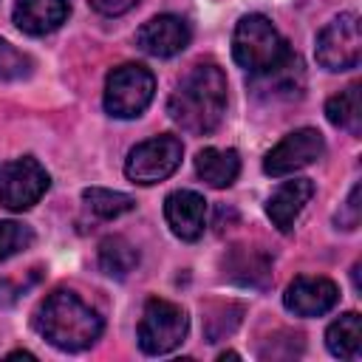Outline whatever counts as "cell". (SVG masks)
Instances as JSON below:
<instances>
[{
    "mask_svg": "<svg viewBox=\"0 0 362 362\" xmlns=\"http://www.w3.org/2000/svg\"><path fill=\"white\" fill-rule=\"evenodd\" d=\"M34 243V229L20 221H0V260L28 249Z\"/></svg>",
    "mask_w": 362,
    "mask_h": 362,
    "instance_id": "cell-23",
    "label": "cell"
},
{
    "mask_svg": "<svg viewBox=\"0 0 362 362\" xmlns=\"http://www.w3.org/2000/svg\"><path fill=\"white\" fill-rule=\"evenodd\" d=\"M325 153V141L322 133L314 127H300L286 133L263 158V173L272 178H283L291 175L303 167H311L317 158H322Z\"/></svg>",
    "mask_w": 362,
    "mask_h": 362,
    "instance_id": "cell-9",
    "label": "cell"
},
{
    "mask_svg": "<svg viewBox=\"0 0 362 362\" xmlns=\"http://www.w3.org/2000/svg\"><path fill=\"white\" fill-rule=\"evenodd\" d=\"M314 195V184L308 178H291L286 184H280L269 201H266V215L269 221L280 229V232H291L294 221L300 218V212L305 209V204Z\"/></svg>",
    "mask_w": 362,
    "mask_h": 362,
    "instance_id": "cell-15",
    "label": "cell"
},
{
    "mask_svg": "<svg viewBox=\"0 0 362 362\" xmlns=\"http://www.w3.org/2000/svg\"><path fill=\"white\" fill-rule=\"evenodd\" d=\"M325 345L339 359H359L362 356V320L356 311L342 314L325 331Z\"/></svg>",
    "mask_w": 362,
    "mask_h": 362,
    "instance_id": "cell-18",
    "label": "cell"
},
{
    "mask_svg": "<svg viewBox=\"0 0 362 362\" xmlns=\"http://www.w3.org/2000/svg\"><path fill=\"white\" fill-rule=\"evenodd\" d=\"M68 14H71L68 0H17L11 11L14 25L31 37L57 31L68 20Z\"/></svg>",
    "mask_w": 362,
    "mask_h": 362,
    "instance_id": "cell-14",
    "label": "cell"
},
{
    "mask_svg": "<svg viewBox=\"0 0 362 362\" xmlns=\"http://www.w3.org/2000/svg\"><path fill=\"white\" fill-rule=\"evenodd\" d=\"M240 317H243V308L235 305V303H218V305H212L206 311V317H204L206 342H218L226 334H232L240 325Z\"/></svg>",
    "mask_w": 362,
    "mask_h": 362,
    "instance_id": "cell-22",
    "label": "cell"
},
{
    "mask_svg": "<svg viewBox=\"0 0 362 362\" xmlns=\"http://www.w3.org/2000/svg\"><path fill=\"white\" fill-rule=\"evenodd\" d=\"M156 93V76L141 62H124L105 79V110L113 119H136L147 110Z\"/></svg>",
    "mask_w": 362,
    "mask_h": 362,
    "instance_id": "cell-4",
    "label": "cell"
},
{
    "mask_svg": "<svg viewBox=\"0 0 362 362\" xmlns=\"http://www.w3.org/2000/svg\"><path fill=\"white\" fill-rule=\"evenodd\" d=\"M82 201L88 204V209L99 218H119L124 212H130L136 206V201L127 192H116V189H105V187H88L82 189Z\"/></svg>",
    "mask_w": 362,
    "mask_h": 362,
    "instance_id": "cell-21",
    "label": "cell"
},
{
    "mask_svg": "<svg viewBox=\"0 0 362 362\" xmlns=\"http://www.w3.org/2000/svg\"><path fill=\"white\" fill-rule=\"evenodd\" d=\"M223 277L238 286L266 288L272 280V257L255 246H232L223 255Z\"/></svg>",
    "mask_w": 362,
    "mask_h": 362,
    "instance_id": "cell-13",
    "label": "cell"
},
{
    "mask_svg": "<svg viewBox=\"0 0 362 362\" xmlns=\"http://www.w3.org/2000/svg\"><path fill=\"white\" fill-rule=\"evenodd\" d=\"M37 334L59 351H85L102 337V317L68 288L51 291L34 311Z\"/></svg>",
    "mask_w": 362,
    "mask_h": 362,
    "instance_id": "cell-2",
    "label": "cell"
},
{
    "mask_svg": "<svg viewBox=\"0 0 362 362\" xmlns=\"http://www.w3.org/2000/svg\"><path fill=\"white\" fill-rule=\"evenodd\" d=\"M90 6L105 17H119V14L130 11L133 6H139V0H90Z\"/></svg>",
    "mask_w": 362,
    "mask_h": 362,
    "instance_id": "cell-26",
    "label": "cell"
},
{
    "mask_svg": "<svg viewBox=\"0 0 362 362\" xmlns=\"http://www.w3.org/2000/svg\"><path fill=\"white\" fill-rule=\"evenodd\" d=\"M325 116L334 127L348 130L351 136H359L362 130V102H359V85H348L345 90L334 93L325 102Z\"/></svg>",
    "mask_w": 362,
    "mask_h": 362,
    "instance_id": "cell-20",
    "label": "cell"
},
{
    "mask_svg": "<svg viewBox=\"0 0 362 362\" xmlns=\"http://www.w3.org/2000/svg\"><path fill=\"white\" fill-rule=\"evenodd\" d=\"M187 328H189V320H187V311L181 305H175L170 300H161V297H150L144 303L139 331H136L139 334V348L150 356L170 354L184 342Z\"/></svg>",
    "mask_w": 362,
    "mask_h": 362,
    "instance_id": "cell-5",
    "label": "cell"
},
{
    "mask_svg": "<svg viewBox=\"0 0 362 362\" xmlns=\"http://www.w3.org/2000/svg\"><path fill=\"white\" fill-rule=\"evenodd\" d=\"M232 57L243 71H249L252 76H260L277 68L280 62H286L291 57V48L283 40V34L272 25L269 17L243 14L232 34Z\"/></svg>",
    "mask_w": 362,
    "mask_h": 362,
    "instance_id": "cell-3",
    "label": "cell"
},
{
    "mask_svg": "<svg viewBox=\"0 0 362 362\" xmlns=\"http://www.w3.org/2000/svg\"><path fill=\"white\" fill-rule=\"evenodd\" d=\"M334 223H337V229H356L359 226V184L351 187L348 201L339 206Z\"/></svg>",
    "mask_w": 362,
    "mask_h": 362,
    "instance_id": "cell-25",
    "label": "cell"
},
{
    "mask_svg": "<svg viewBox=\"0 0 362 362\" xmlns=\"http://www.w3.org/2000/svg\"><path fill=\"white\" fill-rule=\"evenodd\" d=\"M189 25L178 14H158L136 31V45L150 57H175L189 45Z\"/></svg>",
    "mask_w": 362,
    "mask_h": 362,
    "instance_id": "cell-10",
    "label": "cell"
},
{
    "mask_svg": "<svg viewBox=\"0 0 362 362\" xmlns=\"http://www.w3.org/2000/svg\"><path fill=\"white\" fill-rule=\"evenodd\" d=\"M139 266V252L136 246L122 238V235H107L99 243V269L116 280H124L133 269Z\"/></svg>",
    "mask_w": 362,
    "mask_h": 362,
    "instance_id": "cell-19",
    "label": "cell"
},
{
    "mask_svg": "<svg viewBox=\"0 0 362 362\" xmlns=\"http://www.w3.org/2000/svg\"><path fill=\"white\" fill-rule=\"evenodd\" d=\"M164 218L175 238L198 240L206 229V201L195 189H175L164 201Z\"/></svg>",
    "mask_w": 362,
    "mask_h": 362,
    "instance_id": "cell-12",
    "label": "cell"
},
{
    "mask_svg": "<svg viewBox=\"0 0 362 362\" xmlns=\"http://www.w3.org/2000/svg\"><path fill=\"white\" fill-rule=\"evenodd\" d=\"M317 62L325 71H351L362 59V31L359 17L354 11H345L334 17L320 34L314 45Z\"/></svg>",
    "mask_w": 362,
    "mask_h": 362,
    "instance_id": "cell-7",
    "label": "cell"
},
{
    "mask_svg": "<svg viewBox=\"0 0 362 362\" xmlns=\"http://www.w3.org/2000/svg\"><path fill=\"white\" fill-rule=\"evenodd\" d=\"M195 173L201 181H206L215 189L232 187L238 173H240V156L238 150H218V147H204L195 156Z\"/></svg>",
    "mask_w": 362,
    "mask_h": 362,
    "instance_id": "cell-16",
    "label": "cell"
},
{
    "mask_svg": "<svg viewBox=\"0 0 362 362\" xmlns=\"http://www.w3.org/2000/svg\"><path fill=\"white\" fill-rule=\"evenodd\" d=\"M303 82H305V74H303V62L297 54H291L286 62H280L277 68L255 76V85L257 90H266V96L272 99H291L303 90Z\"/></svg>",
    "mask_w": 362,
    "mask_h": 362,
    "instance_id": "cell-17",
    "label": "cell"
},
{
    "mask_svg": "<svg viewBox=\"0 0 362 362\" xmlns=\"http://www.w3.org/2000/svg\"><path fill=\"white\" fill-rule=\"evenodd\" d=\"M181 156H184L181 139H175V136H170V133L153 136V139L136 144V147L127 153L124 175H127L133 184H141V187L158 184V181L170 178V175L178 170Z\"/></svg>",
    "mask_w": 362,
    "mask_h": 362,
    "instance_id": "cell-6",
    "label": "cell"
},
{
    "mask_svg": "<svg viewBox=\"0 0 362 362\" xmlns=\"http://www.w3.org/2000/svg\"><path fill=\"white\" fill-rule=\"evenodd\" d=\"M31 74V59L0 37V82L23 79Z\"/></svg>",
    "mask_w": 362,
    "mask_h": 362,
    "instance_id": "cell-24",
    "label": "cell"
},
{
    "mask_svg": "<svg viewBox=\"0 0 362 362\" xmlns=\"http://www.w3.org/2000/svg\"><path fill=\"white\" fill-rule=\"evenodd\" d=\"M20 356H25V359H34V354H28V351H11L6 359H20Z\"/></svg>",
    "mask_w": 362,
    "mask_h": 362,
    "instance_id": "cell-27",
    "label": "cell"
},
{
    "mask_svg": "<svg viewBox=\"0 0 362 362\" xmlns=\"http://www.w3.org/2000/svg\"><path fill=\"white\" fill-rule=\"evenodd\" d=\"M170 119L195 136L218 130L226 113V76L215 62H195L173 88L167 99Z\"/></svg>",
    "mask_w": 362,
    "mask_h": 362,
    "instance_id": "cell-1",
    "label": "cell"
},
{
    "mask_svg": "<svg viewBox=\"0 0 362 362\" xmlns=\"http://www.w3.org/2000/svg\"><path fill=\"white\" fill-rule=\"evenodd\" d=\"M339 300V288L328 277H294L283 294V305L297 317L328 314Z\"/></svg>",
    "mask_w": 362,
    "mask_h": 362,
    "instance_id": "cell-11",
    "label": "cell"
},
{
    "mask_svg": "<svg viewBox=\"0 0 362 362\" xmlns=\"http://www.w3.org/2000/svg\"><path fill=\"white\" fill-rule=\"evenodd\" d=\"M51 187V175L34 156H23L0 164V204L11 212L31 209L45 189Z\"/></svg>",
    "mask_w": 362,
    "mask_h": 362,
    "instance_id": "cell-8",
    "label": "cell"
}]
</instances>
